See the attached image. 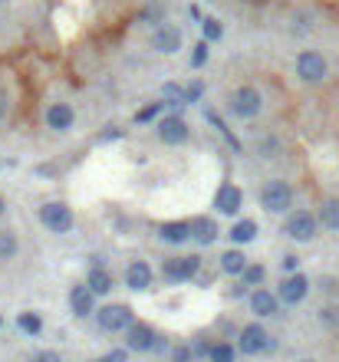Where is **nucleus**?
Returning <instances> with one entry per match:
<instances>
[{"label":"nucleus","instance_id":"9","mask_svg":"<svg viewBox=\"0 0 339 362\" xmlns=\"http://www.w3.org/2000/svg\"><path fill=\"white\" fill-rule=\"evenodd\" d=\"M307 293H310V277H307V273H287V280L277 287V297H280V303H287V306L303 303Z\"/></svg>","mask_w":339,"mask_h":362},{"label":"nucleus","instance_id":"43","mask_svg":"<svg viewBox=\"0 0 339 362\" xmlns=\"http://www.w3.org/2000/svg\"><path fill=\"white\" fill-rule=\"evenodd\" d=\"M7 112H10V96H7V89H0V122L7 119Z\"/></svg>","mask_w":339,"mask_h":362},{"label":"nucleus","instance_id":"12","mask_svg":"<svg viewBox=\"0 0 339 362\" xmlns=\"http://www.w3.org/2000/svg\"><path fill=\"white\" fill-rule=\"evenodd\" d=\"M181 43H185V36H181V30H178L175 23H162V27H155V33H152V46L158 53H165V56H175L178 50H181Z\"/></svg>","mask_w":339,"mask_h":362},{"label":"nucleus","instance_id":"24","mask_svg":"<svg viewBox=\"0 0 339 362\" xmlns=\"http://www.w3.org/2000/svg\"><path fill=\"white\" fill-rule=\"evenodd\" d=\"M162 99H165V106H172V109L188 106V96H185V86H178V83H165V86H162Z\"/></svg>","mask_w":339,"mask_h":362},{"label":"nucleus","instance_id":"45","mask_svg":"<svg viewBox=\"0 0 339 362\" xmlns=\"http://www.w3.org/2000/svg\"><path fill=\"white\" fill-rule=\"evenodd\" d=\"M188 17H192V20H205V17H201V10H198L194 3H192V7H188Z\"/></svg>","mask_w":339,"mask_h":362},{"label":"nucleus","instance_id":"32","mask_svg":"<svg viewBox=\"0 0 339 362\" xmlns=\"http://www.w3.org/2000/svg\"><path fill=\"white\" fill-rule=\"evenodd\" d=\"M257 151H260V158H277V155H280V138L264 136L260 138V145H257Z\"/></svg>","mask_w":339,"mask_h":362},{"label":"nucleus","instance_id":"13","mask_svg":"<svg viewBox=\"0 0 339 362\" xmlns=\"http://www.w3.org/2000/svg\"><path fill=\"white\" fill-rule=\"evenodd\" d=\"M155 343H158V336H155V330L148 323H132L129 332H125V349L129 352H152Z\"/></svg>","mask_w":339,"mask_h":362},{"label":"nucleus","instance_id":"34","mask_svg":"<svg viewBox=\"0 0 339 362\" xmlns=\"http://www.w3.org/2000/svg\"><path fill=\"white\" fill-rule=\"evenodd\" d=\"M320 323H326L329 330H336L339 326V306H333V303L323 306V310H320Z\"/></svg>","mask_w":339,"mask_h":362},{"label":"nucleus","instance_id":"6","mask_svg":"<svg viewBox=\"0 0 339 362\" xmlns=\"http://www.w3.org/2000/svg\"><path fill=\"white\" fill-rule=\"evenodd\" d=\"M316 231H320V217L310 211H294L287 217V224H283V234L296 244H307L316 237Z\"/></svg>","mask_w":339,"mask_h":362},{"label":"nucleus","instance_id":"48","mask_svg":"<svg viewBox=\"0 0 339 362\" xmlns=\"http://www.w3.org/2000/svg\"><path fill=\"white\" fill-rule=\"evenodd\" d=\"M0 3H7V0H0Z\"/></svg>","mask_w":339,"mask_h":362},{"label":"nucleus","instance_id":"23","mask_svg":"<svg viewBox=\"0 0 339 362\" xmlns=\"http://www.w3.org/2000/svg\"><path fill=\"white\" fill-rule=\"evenodd\" d=\"M320 224L326 227V231H339V198H326L323 204H320Z\"/></svg>","mask_w":339,"mask_h":362},{"label":"nucleus","instance_id":"4","mask_svg":"<svg viewBox=\"0 0 339 362\" xmlns=\"http://www.w3.org/2000/svg\"><path fill=\"white\" fill-rule=\"evenodd\" d=\"M227 106H231V112H234L237 119H254L264 109V96L254 89V86H237L231 92V99H227Z\"/></svg>","mask_w":339,"mask_h":362},{"label":"nucleus","instance_id":"42","mask_svg":"<svg viewBox=\"0 0 339 362\" xmlns=\"http://www.w3.org/2000/svg\"><path fill=\"white\" fill-rule=\"evenodd\" d=\"M283 270H287V273H300V257H296V254L283 257Z\"/></svg>","mask_w":339,"mask_h":362},{"label":"nucleus","instance_id":"10","mask_svg":"<svg viewBox=\"0 0 339 362\" xmlns=\"http://www.w3.org/2000/svg\"><path fill=\"white\" fill-rule=\"evenodd\" d=\"M214 208L221 214H227V217L240 214V208H244V191H240L237 184H231V181L218 184V191H214Z\"/></svg>","mask_w":339,"mask_h":362},{"label":"nucleus","instance_id":"39","mask_svg":"<svg viewBox=\"0 0 339 362\" xmlns=\"http://www.w3.org/2000/svg\"><path fill=\"white\" fill-rule=\"evenodd\" d=\"M211 346H214V343H207V339H194L192 343L194 359H207V356H211Z\"/></svg>","mask_w":339,"mask_h":362},{"label":"nucleus","instance_id":"15","mask_svg":"<svg viewBox=\"0 0 339 362\" xmlns=\"http://www.w3.org/2000/svg\"><path fill=\"white\" fill-rule=\"evenodd\" d=\"M251 313H254V317H260V319L277 317V313H280V297H277V293H270L267 287H257L251 293Z\"/></svg>","mask_w":339,"mask_h":362},{"label":"nucleus","instance_id":"40","mask_svg":"<svg viewBox=\"0 0 339 362\" xmlns=\"http://www.w3.org/2000/svg\"><path fill=\"white\" fill-rule=\"evenodd\" d=\"M99 362H129V349H112V352H105Z\"/></svg>","mask_w":339,"mask_h":362},{"label":"nucleus","instance_id":"22","mask_svg":"<svg viewBox=\"0 0 339 362\" xmlns=\"http://www.w3.org/2000/svg\"><path fill=\"white\" fill-rule=\"evenodd\" d=\"M227 237L234 241V247H244V244H251L254 237H257V221H251V217L237 221V224L227 231Z\"/></svg>","mask_w":339,"mask_h":362},{"label":"nucleus","instance_id":"11","mask_svg":"<svg viewBox=\"0 0 339 362\" xmlns=\"http://www.w3.org/2000/svg\"><path fill=\"white\" fill-rule=\"evenodd\" d=\"M155 136L162 138L165 145H181V142H188V122L181 119V116H165V119H158V125H155Z\"/></svg>","mask_w":339,"mask_h":362},{"label":"nucleus","instance_id":"8","mask_svg":"<svg viewBox=\"0 0 339 362\" xmlns=\"http://www.w3.org/2000/svg\"><path fill=\"white\" fill-rule=\"evenodd\" d=\"M40 221H43L46 231H53V234H70L76 224L73 211L63 204V201H50V204H43L40 208Z\"/></svg>","mask_w":339,"mask_h":362},{"label":"nucleus","instance_id":"33","mask_svg":"<svg viewBox=\"0 0 339 362\" xmlns=\"http://www.w3.org/2000/svg\"><path fill=\"white\" fill-rule=\"evenodd\" d=\"M172 362H198L194 359V349H192V343H185V346H172Z\"/></svg>","mask_w":339,"mask_h":362},{"label":"nucleus","instance_id":"21","mask_svg":"<svg viewBox=\"0 0 339 362\" xmlns=\"http://www.w3.org/2000/svg\"><path fill=\"white\" fill-rule=\"evenodd\" d=\"M86 287L92 290L96 297H105V293H112V287H116V284H112V273L96 264V267L89 270V277H86Z\"/></svg>","mask_w":339,"mask_h":362},{"label":"nucleus","instance_id":"27","mask_svg":"<svg viewBox=\"0 0 339 362\" xmlns=\"http://www.w3.org/2000/svg\"><path fill=\"white\" fill-rule=\"evenodd\" d=\"M17 326H20V332H27V336H40V332H43V317L27 310V313L17 317Z\"/></svg>","mask_w":339,"mask_h":362},{"label":"nucleus","instance_id":"44","mask_svg":"<svg viewBox=\"0 0 339 362\" xmlns=\"http://www.w3.org/2000/svg\"><path fill=\"white\" fill-rule=\"evenodd\" d=\"M116 138H122V129H116V125H109L103 136H99V142H116Z\"/></svg>","mask_w":339,"mask_h":362},{"label":"nucleus","instance_id":"25","mask_svg":"<svg viewBox=\"0 0 339 362\" xmlns=\"http://www.w3.org/2000/svg\"><path fill=\"white\" fill-rule=\"evenodd\" d=\"M205 119L211 122V125H214V129H218V132H221L224 138H227V145H231V149H234V151H240V138H237L234 132H231V129H227V122H224L221 116H218V112H214V109H207V112H205Z\"/></svg>","mask_w":339,"mask_h":362},{"label":"nucleus","instance_id":"5","mask_svg":"<svg viewBox=\"0 0 339 362\" xmlns=\"http://www.w3.org/2000/svg\"><path fill=\"white\" fill-rule=\"evenodd\" d=\"M237 349L244 352V356H260V352H270L274 349V339H270V332L260 326V323H247L240 336H237Z\"/></svg>","mask_w":339,"mask_h":362},{"label":"nucleus","instance_id":"19","mask_svg":"<svg viewBox=\"0 0 339 362\" xmlns=\"http://www.w3.org/2000/svg\"><path fill=\"white\" fill-rule=\"evenodd\" d=\"M247 267H251V260L244 254V247H231V251L221 254V270L227 273V277H240Z\"/></svg>","mask_w":339,"mask_h":362},{"label":"nucleus","instance_id":"28","mask_svg":"<svg viewBox=\"0 0 339 362\" xmlns=\"http://www.w3.org/2000/svg\"><path fill=\"white\" fill-rule=\"evenodd\" d=\"M234 359H237V346H231L227 339H218L211 346V356H207V362H234Z\"/></svg>","mask_w":339,"mask_h":362},{"label":"nucleus","instance_id":"29","mask_svg":"<svg viewBox=\"0 0 339 362\" xmlns=\"http://www.w3.org/2000/svg\"><path fill=\"white\" fill-rule=\"evenodd\" d=\"M20 251V241H17L14 231H0V260H10Z\"/></svg>","mask_w":339,"mask_h":362},{"label":"nucleus","instance_id":"37","mask_svg":"<svg viewBox=\"0 0 339 362\" xmlns=\"http://www.w3.org/2000/svg\"><path fill=\"white\" fill-rule=\"evenodd\" d=\"M290 30L303 36V33L310 30V17H307V14H294V17H290Z\"/></svg>","mask_w":339,"mask_h":362},{"label":"nucleus","instance_id":"17","mask_svg":"<svg viewBox=\"0 0 339 362\" xmlns=\"http://www.w3.org/2000/svg\"><path fill=\"white\" fill-rule=\"evenodd\" d=\"M73 122H76V112L70 103H53L46 109V129H53V132H70Z\"/></svg>","mask_w":339,"mask_h":362},{"label":"nucleus","instance_id":"47","mask_svg":"<svg viewBox=\"0 0 339 362\" xmlns=\"http://www.w3.org/2000/svg\"><path fill=\"white\" fill-rule=\"evenodd\" d=\"M300 362H313V359H300Z\"/></svg>","mask_w":339,"mask_h":362},{"label":"nucleus","instance_id":"18","mask_svg":"<svg viewBox=\"0 0 339 362\" xmlns=\"http://www.w3.org/2000/svg\"><path fill=\"white\" fill-rule=\"evenodd\" d=\"M221 237V231H218V221L214 217H192V241L201 244V247H211V244Z\"/></svg>","mask_w":339,"mask_h":362},{"label":"nucleus","instance_id":"31","mask_svg":"<svg viewBox=\"0 0 339 362\" xmlns=\"http://www.w3.org/2000/svg\"><path fill=\"white\" fill-rule=\"evenodd\" d=\"M264 277H267L264 267H260V264H251L247 270L240 273V284H244V287H260V284H264Z\"/></svg>","mask_w":339,"mask_h":362},{"label":"nucleus","instance_id":"38","mask_svg":"<svg viewBox=\"0 0 339 362\" xmlns=\"http://www.w3.org/2000/svg\"><path fill=\"white\" fill-rule=\"evenodd\" d=\"M185 96H188V106H192V103H201V96H205V86L194 79L192 86H185Z\"/></svg>","mask_w":339,"mask_h":362},{"label":"nucleus","instance_id":"35","mask_svg":"<svg viewBox=\"0 0 339 362\" xmlns=\"http://www.w3.org/2000/svg\"><path fill=\"white\" fill-rule=\"evenodd\" d=\"M165 109V103H152V106H145V109H138L135 112V122H152V119H158V112Z\"/></svg>","mask_w":339,"mask_h":362},{"label":"nucleus","instance_id":"36","mask_svg":"<svg viewBox=\"0 0 339 362\" xmlns=\"http://www.w3.org/2000/svg\"><path fill=\"white\" fill-rule=\"evenodd\" d=\"M207 63V40H201V43H194V53H192V70H201Z\"/></svg>","mask_w":339,"mask_h":362},{"label":"nucleus","instance_id":"16","mask_svg":"<svg viewBox=\"0 0 339 362\" xmlns=\"http://www.w3.org/2000/svg\"><path fill=\"white\" fill-rule=\"evenodd\" d=\"M152 267H148L145 260H132L129 267H125V287L132 290V293H145L152 287Z\"/></svg>","mask_w":339,"mask_h":362},{"label":"nucleus","instance_id":"46","mask_svg":"<svg viewBox=\"0 0 339 362\" xmlns=\"http://www.w3.org/2000/svg\"><path fill=\"white\" fill-rule=\"evenodd\" d=\"M7 214V201H3V195H0V217Z\"/></svg>","mask_w":339,"mask_h":362},{"label":"nucleus","instance_id":"41","mask_svg":"<svg viewBox=\"0 0 339 362\" xmlns=\"http://www.w3.org/2000/svg\"><path fill=\"white\" fill-rule=\"evenodd\" d=\"M30 362H63V356H59V352H53V349H43V352H37Z\"/></svg>","mask_w":339,"mask_h":362},{"label":"nucleus","instance_id":"49","mask_svg":"<svg viewBox=\"0 0 339 362\" xmlns=\"http://www.w3.org/2000/svg\"><path fill=\"white\" fill-rule=\"evenodd\" d=\"M96 362H99V359H96Z\"/></svg>","mask_w":339,"mask_h":362},{"label":"nucleus","instance_id":"2","mask_svg":"<svg viewBox=\"0 0 339 362\" xmlns=\"http://www.w3.org/2000/svg\"><path fill=\"white\" fill-rule=\"evenodd\" d=\"M201 270V257L198 254H185V257H168L162 264V277L168 284H188L194 280Z\"/></svg>","mask_w":339,"mask_h":362},{"label":"nucleus","instance_id":"14","mask_svg":"<svg viewBox=\"0 0 339 362\" xmlns=\"http://www.w3.org/2000/svg\"><path fill=\"white\" fill-rule=\"evenodd\" d=\"M70 310H73V317L86 319V317H96V293L86 287V284H76L70 290Z\"/></svg>","mask_w":339,"mask_h":362},{"label":"nucleus","instance_id":"26","mask_svg":"<svg viewBox=\"0 0 339 362\" xmlns=\"http://www.w3.org/2000/svg\"><path fill=\"white\" fill-rule=\"evenodd\" d=\"M165 17H168V10H165L158 0H152V3H145V7L138 10V20H142V23H158V27H162V23H168Z\"/></svg>","mask_w":339,"mask_h":362},{"label":"nucleus","instance_id":"7","mask_svg":"<svg viewBox=\"0 0 339 362\" xmlns=\"http://www.w3.org/2000/svg\"><path fill=\"white\" fill-rule=\"evenodd\" d=\"M296 76L303 79V83H323L326 76H329V63L323 60V53H316V50H303L300 56H296Z\"/></svg>","mask_w":339,"mask_h":362},{"label":"nucleus","instance_id":"3","mask_svg":"<svg viewBox=\"0 0 339 362\" xmlns=\"http://www.w3.org/2000/svg\"><path fill=\"white\" fill-rule=\"evenodd\" d=\"M96 323H99V330L103 332H129V326H132V310L125 306V303H109V306H103V310H96Z\"/></svg>","mask_w":339,"mask_h":362},{"label":"nucleus","instance_id":"20","mask_svg":"<svg viewBox=\"0 0 339 362\" xmlns=\"http://www.w3.org/2000/svg\"><path fill=\"white\" fill-rule=\"evenodd\" d=\"M158 237L165 244H185L192 241V221H168L158 227Z\"/></svg>","mask_w":339,"mask_h":362},{"label":"nucleus","instance_id":"30","mask_svg":"<svg viewBox=\"0 0 339 362\" xmlns=\"http://www.w3.org/2000/svg\"><path fill=\"white\" fill-rule=\"evenodd\" d=\"M201 30H205L207 43H214V40H221V36H224V27H221V20H218V17H205V20H201Z\"/></svg>","mask_w":339,"mask_h":362},{"label":"nucleus","instance_id":"1","mask_svg":"<svg viewBox=\"0 0 339 362\" xmlns=\"http://www.w3.org/2000/svg\"><path fill=\"white\" fill-rule=\"evenodd\" d=\"M260 208L267 214H287L294 208V188L287 181H267L260 188Z\"/></svg>","mask_w":339,"mask_h":362}]
</instances>
